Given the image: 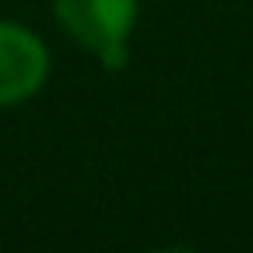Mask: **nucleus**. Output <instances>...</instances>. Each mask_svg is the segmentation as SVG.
<instances>
[{
  "label": "nucleus",
  "mask_w": 253,
  "mask_h": 253,
  "mask_svg": "<svg viewBox=\"0 0 253 253\" xmlns=\"http://www.w3.org/2000/svg\"><path fill=\"white\" fill-rule=\"evenodd\" d=\"M59 28L87 47L107 71H123L130 59V32L138 24V0H51Z\"/></svg>",
  "instance_id": "f257e3e1"
},
{
  "label": "nucleus",
  "mask_w": 253,
  "mask_h": 253,
  "mask_svg": "<svg viewBox=\"0 0 253 253\" xmlns=\"http://www.w3.org/2000/svg\"><path fill=\"white\" fill-rule=\"evenodd\" d=\"M51 75L47 43L16 20H0V107H20L40 95Z\"/></svg>",
  "instance_id": "f03ea898"
}]
</instances>
